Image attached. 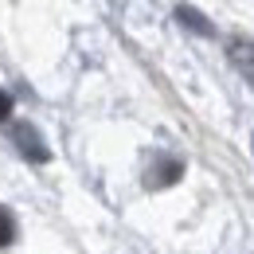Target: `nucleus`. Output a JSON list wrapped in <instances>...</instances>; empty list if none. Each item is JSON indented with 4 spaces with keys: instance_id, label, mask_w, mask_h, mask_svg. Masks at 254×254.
<instances>
[{
    "instance_id": "f03ea898",
    "label": "nucleus",
    "mask_w": 254,
    "mask_h": 254,
    "mask_svg": "<svg viewBox=\"0 0 254 254\" xmlns=\"http://www.w3.org/2000/svg\"><path fill=\"white\" fill-rule=\"evenodd\" d=\"M12 141L20 145V153H24L28 160H35V164L47 160V149H43V141H39V133H35L32 126H16L12 129Z\"/></svg>"
},
{
    "instance_id": "0eeeda50",
    "label": "nucleus",
    "mask_w": 254,
    "mask_h": 254,
    "mask_svg": "<svg viewBox=\"0 0 254 254\" xmlns=\"http://www.w3.org/2000/svg\"><path fill=\"white\" fill-rule=\"evenodd\" d=\"M251 145H254V141H251Z\"/></svg>"
},
{
    "instance_id": "20e7f679",
    "label": "nucleus",
    "mask_w": 254,
    "mask_h": 254,
    "mask_svg": "<svg viewBox=\"0 0 254 254\" xmlns=\"http://www.w3.org/2000/svg\"><path fill=\"white\" fill-rule=\"evenodd\" d=\"M180 172H184V164H180V160H160L157 168L149 172V188H164V184H176V180H180Z\"/></svg>"
},
{
    "instance_id": "423d86ee",
    "label": "nucleus",
    "mask_w": 254,
    "mask_h": 254,
    "mask_svg": "<svg viewBox=\"0 0 254 254\" xmlns=\"http://www.w3.org/2000/svg\"><path fill=\"white\" fill-rule=\"evenodd\" d=\"M12 114V98H8V90H0V122Z\"/></svg>"
},
{
    "instance_id": "39448f33",
    "label": "nucleus",
    "mask_w": 254,
    "mask_h": 254,
    "mask_svg": "<svg viewBox=\"0 0 254 254\" xmlns=\"http://www.w3.org/2000/svg\"><path fill=\"white\" fill-rule=\"evenodd\" d=\"M12 239H16V223H12V215L0 207V247H8Z\"/></svg>"
},
{
    "instance_id": "f257e3e1",
    "label": "nucleus",
    "mask_w": 254,
    "mask_h": 254,
    "mask_svg": "<svg viewBox=\"0 0 254 254\" xmlns=\"http://www.w3.org/2000/svg\"><path fill=\"white\" fill-rule=\"evenodd\" d=\"M227 55H231L235 70H239V74H243V78L254 86V43H251V39H231Z\"/></svg>"
},
{
    "instance_id": "7ed1b4c3",
    "label": "nucleus",
    "mask_w": 254,
    "mask_h": 254,
    "mask_svg": "<svg viewBox=\"0 0 254 254\" xmlns=\"http://www.w3.org/2000/svg\"><path fill=\"white\" fill-rule=\"evenodd\" d=\"M176 20L195 35H215V24H207V16H203L199 8H191V4H180V8H176Z\"/></svg>"
}]
</instances>
